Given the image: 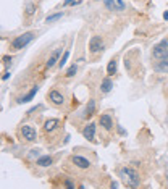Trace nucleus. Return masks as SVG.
I'll return each instance as SVG.
<instances>
[{
	"instance_id": "obj_17",
	"label": "nucleus",
	"mask_w": 168,
	"mask_h": 189,
	"mask_svg": "<svg viewBox=\"0 0 168 189\" xmlns=\"http://www.w3.org/2000/svg\"><path fill=\"white\" fill-rule=\"evenodd\" d=\"M107 73H108L110 76L116 73V60H115V58L108 61V67H107Z\"/></svg>"
},
{
	"instance_id": "obj_21",
	"label": "nucleus",
	"mask_w": 168,
	"mask_h": 189,
	"mask_svg": "<svg viewBox=\"0 0 168 189\" xmlns=\"http://www.w3.org/2000/svg\"><path fill=\"white\" fill-rule=\"evenodd\" d=\"M78 71V67L76 65H71V67L68 68V71H66V78H71V76H74V73Z\"/></svg>"
},
{
	"instance_id": "obj_7",
	"label": "nucleus",
	"mask_w": 168,
	"mask_h": 189,
	"mask_svg": "<svg viewBox=\"0 0 168 189\" xmlns=\"http://www.w3.org/2000/svg\"><path fill=\"white\" fill-rule=\"evenodd\" d=\"M160 61L157 63V70L158 71H162V73H168V50L163 54L162 58H158Z\"/></svg>"
},
{
	"instance_id": "obj_1",
	"label": "nucleus",
	"mask_w": 168,
	"mask_h": 189,
	"mask_svg": "<svg viewBox=\"0 0 168 189\" xmlns=\"http://www.w3.org/2000/svg\"><path fill=\"white\" fill-rule=\"evenodd\" d=\"M34 39V34L32 32H24V34L15 37V39L11 41V49L13 50H20V49H24V47L29 44V42Z\"/></svg>"
},
{
	"instance_id": "obj_10",
	"label": "nucleus",
	"mask_w": 168,
	"mask_h": 189,
	"mask_svg": "<svg viewBox=\"0 0 168 189\" xmlns=\"http://www.w3.org/2000/svg\"><path fill=\"white\" fill-rule=\"evenodd\" d=\"M60 54H62V49H57V50H53V54L50 55V58L47 60V68H52L57 61H60L58 60V57H60Z\"/></svg>"
},
{
	"instance_id": "obj_15",
	"label": "nucleus",
	"mask_w": 168,
	"mask_h": 189,
	"mask_svg": "<svg viewBox=\"0 0 168 189\" xmlns=\"http://www.w3.org/2000/svg\"><path fill=\"white\" fill-rule=\"evenodd\" d=\"M111 87H113V83H111V79H104L102 81V86H100V91L102 92H110L111 91Z\"/></svg>"
},
{
	"instance_id": "obj_5",
	"label": "nucleus",
	"mask_w": 168,
	"mask_h": 189,
	"mask_svg": "<svg viewBox=\"0 0 168 189\" xmlns=\"http://www.w3.org/2000/svg\"><path fill=\"white\" fill-rule=\"evenodd\" d=\"M82 136L87 141H92V142H94V141H95V123H89V125L84 128Z\"/></svg>"
},
{
	"instance_id": "obj_28",
	"label": "nucleus",
	"mask_w": 168,
	"mask_h": 189,
	"mask_svg": "<svg viewBox=\"0 0 168 189\" xmlns=\"http://www.w3.org/2000/svg\"><path fill=\"white\" fill-rule=\"evenodd\" d=\"M66 186H68V187H71V189H73V187H74V184H73L71 181H66Z\"/></svg>"
},
{
	"instance_id": "obj_29",
	"label": "nucleus",
	"mask_w": 168,
	"mask_h": 189,
	"mask_svg": "<svg viewBox=\"0 0 168 189\" xmlns=\"http://www.w3.org/2000/svg\"><path fill=\"white\" fill-rule=\"evenodd\" d=\"M10 60H11V57H3V61H7V63H8Z\"/></svg>"
},
{
	"instance_id": "obj_23",
	"label": "nucleus",
	"mask_w": 168,
	"mask_h": 189,
	"mask_svg": "<svg viewBox=\"0 0 168 189\" xmlns=\"http://www.w3.org/2000/svg\"><path fill=\"white\" fill-rule=\"evenodd\" d=\"M76 3H79V0H65L63 5H65V7H68V5H76Z\"/></svg>"
},
{
	"instance_id": "obj_19",
	"label": "nucleus",
	"mask_w": 168,
	"mask_h": 189,
	"mask_svg": "<svg viewBox=\"0 0 168 189\" xmlns=\"http://www.w3.org/2000/svg\"><path fill=\"white\" fill-rule=\"evenodd\" d=\"M34 11H36V7H34V3L27 2V3H26V13H27V15H34Z\"/></svg>"
},
{
	"instance_id": "obj_30",
	"label": "nucleus",
	"mask_w": 168,
	"mask_h": 189,
	"mask_svg": "<svg viewBox=\"0 0 168 189\" xmlns=\"http://www.w3.org/2000/svg\"><path fill=\"white\" fill-rule=\"evenodd\" d=\"M163 18H165V20H168V11H165V13H163Z\"/></svg>"
},
{
	"instance_id": "obj_24",
	"label": "nucleus",
	"mask_w": 168,
	"mask_h": 189,
	"mask_svg": "<svg viewBox=\"0 0 168 189\" xmlns=\"http://www.w3.org/2000/svg\"><path fill=\"white\" fill-rule=\"evenodd\" d=\"M116 3H118V10H123V8H124V3H123V0H116Z\"/></svg>"
},
{
	"instance_id": "obj_16",
	"label": "nucleus",
	"mask_w": 168,
	"mask_h": 189,
	"mask_svg": "<svg viewBox=\"0 0 168 189\" xmlns=\"http://www.w3.org/2000/svg\"><path fill=\"white\" fill-rule=\"evenodd\" d=\"M94 108H95V102L94 100H89V103H87V107H86V112H84V118L91 116L92 113H94Z\"/></svg>"
},
{
	"instance_id": "obj_4",
	"label": "nucleus",
	"mask_w": 168,
	"mask_h": 189,
	"mask_svg": "<svg viewBox=\"0 0 168 189\" xmlns=\"http://www.w3.org/2000/svg\"><path fill=\"white\" fill-rule=\"evenodd\" d=\"M89 49L92 54H97V52H100L104 49V41H102V37L99 36H94L92 39L89 41Z\"/></svg>"
},
{
	"instance_id": "obj_25",
	"label": "nucleus",
	"mask_w": 168,
	"mask_h": 189,
	"mask_svg": "<svg viewBox=\"0 0 168 189\" xmlns=\"http://www.w3.org/2000/svg\"><path fill=\"white\" fill-rule=\"evenodd\" d=\"M36 155H39V150H31V157H36Z\"/></svg>"
},
{
	"instance_id": "obj_18",
	"label": "nucleus",
	"mask_w": 168,
	"mask_h": 189,
	"mask_svg": "<svg viewBox=\"0 0 168 189\" xmlns=\"http://www.w3.org/2000/svg\"><path fill=\"white\" fill-rule=\"evenodd\" d=\"M62 16H63V11H60V13H55V15H50V16H47V20H45V23H53V21L60 20Z\"/></svg>"
},
{
	"instance_id": "obj_9",
	"label": "nucleus",
	"mask_w": 168,
	"mask_h": 189,
	"mask_svg": "<svg viewBox=\"0 0 168 189\" xmlns=\"http://www.w3.org/2000/svg\"><path fill=\"white\" fill-rule=\"evenodd\" d=\"M73 163L78 165L79 168H89V167H91V162H89V160L81 157V155H74V157H73Z\"/></svg>"
},
{
	"instance_id": "obj_6",
	"label": "nucleus",
	"mask_w": 168,
	"mask_h": 189,
	"mask_svg": "<svg viewBox=\"0 0 168 189\" xmlns=\"http://www.w3.org/2000/svg\"><path fill=\"white\" fill-rule=\"evenodd\" d=\"M21 134H23V138H24L26 141H29V142H32V141H36V131L32 126H27L24 125L21 128Z\"/></svg>"
},
{
	"instance_id": "obj_22",
	"label": "nucleus",
	"mask_w": 168,
	"mask_h": 189,
	"mask_svg": "<svg viewBox=\"0 0 168 189\" xmlns=\"http://www.w3.org/2000/svg\"><path fill=\"white\" fill-rule=\"evenodd\" d=\"M104 3H105V7L108 8V10H116V7H115V0H104Z\"/></svg>"
},
{
	"instance_id": "obj_26",
	"label": "nucleus",
	"mask_w": 168,
	"mask_h": 189,
	"mask_svg": "<svg viewBox=\"0 0 168 189\" xmlns=\"http://www.w3.org/2000/svg\"><path fill=\"white\" fill-rule=\"evenodd\" d=\"M110 187H111V189H116V187H118V183H115V181H113V183L110 184Z\"/></svg>"
},
{
	"instance_id": "obj_20",
	"label": "nucleus",
	"mask_w": 168,
	"mask_h": 189,
	"mask_svg": "<svg viewBox=\"0 0 168 189\" xmlns=\"http://www.w3.org/2000/svg\"><path fill=\"white\" fill-rule=\"evenodd\" d=\"M68 57H69V50H66V52H65V54H63V57H62V58H60V61H58V65H60L62 68H63V65L68 61Z\"/></svg>"
},
{
	"instance_id": "obj_3",
	"label": "nucleus",
	"mask_w": 168,
	"mask_h": 189,
	"mask_svg": "<svg viewBox=\"0 0 168 189\" xmlns=\"http://www.w3.org/2000/svg\"><path fill=\"white\" fill-rule=\"evenodd\" d=\"M168 50V41L166 39H163L160 44H157L155 47H153V52H152V55H153V58H162L163 54Z\"/></svg>"
},
{
	"instance_id": "obj_2",
	"label": "nucleus",
	"mask_w": 168,
	"mask_h": 189,
	"mask_svg": "<svg viewBox=\"0 0 168 189\" xmlns=\"http://www.w3.org/2000/svg\"><path fill=\"white\" fill-rule=\"evenodd\" d=\"M120 176L123 178V181L128 186H137L139 184V174L134 171L133 168H123L120 171Z\"/></svg>"
},
{
	"instance_id": "obj_13",
	"label": "nucleus",
	"mask_w": 168,
	"mask_h": 189,
	"mask_svg": "<svg viewBox=\"0 0 168 189\" xmlns=\"http://www.w3.org/2000/svg\"><path fill=\"white\" fill-rule=\"evenodd\" d=\"M57 126H58V120H47L45 121V131H47V133H50V131H55L57 129Z\"/></svg>"
},
{
	"instance_id": "obj_12",
	"label": "nucleus",
	"mask_w": 168,
	"mask_h": 189,
	"mask_svg": "<svg viewBox=\"0 0 168 189\" xmlns=\"http://www.w3.org/2000/svg\"><path fill=\"white\" fill-rule=\"evenodd\" d=\"M37 89H39V87H32V89H31V91H29V92H27V94H26V96H24V97H23V99H20V102H21V103H26V102H31V100H32V99H34V96H36V94H37Z\"/></svg>"
},
{
	"instance_id": "obj_14",
	"label": "nucleus",
	"mask_w": 168,
	"mask_h": 189,
	"mask_svg": "<svg viewBox=\"0 0 168 189\" xmlns=\"http://www.w3.org/2000/svg\"><path fill=\"white\" fill-rule=\"evenodd\" d=\"M37 165H39V167H49V165H52V157H50V155L39 157L37 158Z\"/></svg>"
},
{
	"instance_id": "obj_11",
	"label": "nucleus",
	"mask_w": 168,
	"mask_h": 189,
	"mask_svg": "<svg viewBox=\"0 0 168 189\" xmlns=\"http://www.w3.org/2000/svg\"><path fill=\"white\" fill-rule=\"evenodd\" d=\"M100 125L104 126L105 129H111L113 128V120H111L110 115H102L100 116Z\"/></svg>"
},
{
	"instance_id": "obj_27",
	"label": "nucleus",
	"mask_w": 168,
	"mask_h": 189,
	"mask_svg": "<svg viewBox=\"0 0 168 189\" xmlns=\"http://www.w3.org/2000/svg\"><path fill=\"white\" fill-rule=\"evenodd\" d=\"M10 74H11L10 71H7L5 74H3V79H8V78H10Z\"/></svg>"
},
{
	"instance_id": "obj_8",
	"label": "nucleus",
	"mask_w": 168,
	"mask_h": 189,
	"mask_svg": "<svg viewBox=\"0 0 168 189\" xmlns=\"http://www.w3.org/2000/svg\"><path fill=\"white\" fill-rule=\"evenodd\" d=\"M49 99L55 103V105H63V102H65V97H63L58 91H50Z\"/></svg>"
}]
</instances>
